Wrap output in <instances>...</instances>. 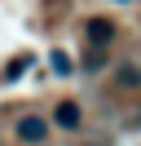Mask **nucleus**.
Listing matches in <instances>:
<instances>
[{
	"label": "nucleus",
	"mask_w": 141,
	"mask_h": 146,
	"mask_svg": "<svg viewBox=\"0 0 141 146\" xmlns=\"http://www.w3.org/2000/svg\"><path fill=\"white\" fill-rule=\"evenodd\" d=\"M13 137L22 146H44V142H49V119H44V115H18Z\"/></svg>",
	"instance_id": "1"
},
{
	"label": "nucleus",
	"mask_w": 141,
	"mask_h": 146,
	"mask_svg": "<svg viewBox=\"0 0 141 146\" xmlns=\"http://www.w3.org/2000/svg\"><path fill=\"white\" fill-rule=\"evenodd\" d=\"M88 40H93L97 49H106L115 40V22L110 18H88Z\"/></svg>",
	"instance_id": "2"
},
{
	"label": "nucleus",
	"mask_w": 141,
	"mask_h": 146,
	"mask_svg": "<svg viewBox=\"0 0 141 146\" xmlns=\"http://www.w3.org/2000/svg\"><path fill=\"white\" fill-rule=\"evenodd\" d=\"M79 102H57V111H53V124L57 128H79Z\"/></svg>",
	"instance_id": "3"
},
{
	"label": "nucleus",
	"mask_w": 141,
	"mask_h": 146,
	"mask_svg": "<svg viewBox=\"0 0 141 146\" xmlns=\"http://www.w3.org/2000/svg\"><path fill=\"white\" fill-rule=\"evenodd\" d=\"M49 62H53V71H57V75H66V71H70V58H66V53H53Z\"/></svg>",
	"instance_id": "4"
},
{
	"label": "nucleus",
	"mask_w": 141,
	"mask_h": 146,
	"mask_svg": "<svg viewBox=\"0 0 141 146\" xmlns=\"http://www.w3.org/2000/svg\"><path fill=\"white\" fill-rule=\"evenodd\" d=\"M119 84H128V89H132V84H141V75H137V66H123V71H119Z\"/></svg>",
	"instance_id": "5"
}]
</instances>
